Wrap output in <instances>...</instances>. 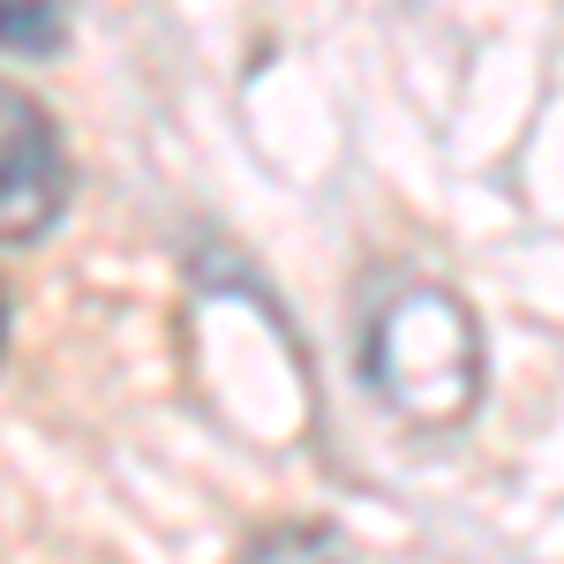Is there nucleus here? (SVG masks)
<instances>
[{
  "label": "nucleus",
  "instance_id": "nucleus-1",
  "mask_svg": "<svg viewBox=\"0 0 564 564\" xmlns=\"http://www.w3.org/2000/svg\"><path fill=\"white\" fill-rule=\"evenodd\" d=\"M361 369L406 430H459L481 399V332L444 286H391L369 308Z\"/></svg>",
  "mask_w": 564,
  "mask_h": 564
},
{
  "label": "nucleus",
  "instance_id": "nucleus-2",
  "mask_svg": "<svg viewBox=\"0 0 564 564\" xmlns=\"http://www.w3.org/2000/svg\"><path fill=\"white\" fill-rule=\"evenodd\" d=\"M68 204V159L61 135L45 121L39 98H23L15 84H0V241L23 249Z\"/></svg>",
  "mask_w": 564,
  "mask_h": 564
},
{
  "label": "nucleus",
  "instance_id": "nucleus-3",
  "mask_svg": "<svg viewBox=\"0 0 564 564\" xmlns=\"http://www.w3.org/2000/svg\"><path fill=\"white\" fill-rule=\"evenodd\" d=\"M0 45L8 53H45V45H61V15L53 8H31V0H8L0 8Z\"/></svg>",
  "mask_w": 564,
  "mask_h": 564
}]
</instances>
